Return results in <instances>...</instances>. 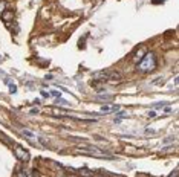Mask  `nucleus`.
<instances>
[{"mask_svg": "<svg viewBox=\"0 0 179 177\" xmlns=\"http://www.w3.org/2000/svg\"><path fill=\"white\" fill-rule=\"evenodd\" d=\"M156 67V58H155V53L153 52H147L142 60L139 61V69L142 72H152L153 69Z\"/></svg>", "mask_w": 179, "mask_h": 177, "instance_id": "f257e3e1", "label": "nucleus"}, {"mask_svg": "<svg viewBox=\"0 0 179 177\" xmlns=\"http://www.w3.org/2000/svg\"><path fill=\"white\" fill-rule=\"evenodd\" d=\"M78 151L83 153V154H89V156H95V157H101V159H110L109 153H106V151H103V150H100V148H96V147H90V145L80 147Z\"/></svg>", "mask_w": 179, "mask_h": 177, "instance_id": "f03ea898", "label": "nucleus"}, {"mask_svg": "<svg viewBox=\"0 0 179 177\" xmlns=\"http://www.w3.org/2000/svg\"><path fill=\"white\" fill-rule=\"evenodd\" d=\"M15 156H17V159H20L22 162H28L29 160V153H28V150H25L23 147H15Z\"/></svg>", "mask_w": 179, "mask_h": 177, "instance_id": "7ed1b4c3", "label": "nucleus"}, {"mask_svg": "<svg viewBox=\"0 0 179 177\" xmlns=\"http://www.w3.org/2000/svg\"><path fill=\"white\" fill-rule=\"evenodd\" d=\"M101 112L103 113H115V112H120V105H110V104H107V105L101 107Z\"/></svg>", "mask_w": 179, "mask_h": 177, "instance_id": "20e7f679", "label": "nucleus"}, {"mask_svg": "<svg viewBox=\"0 0 179 177\" xmlns=\"http://www.w3.org/2000/svg\"><path fill=\"white\" fill-rule=\"evenodd\" d=\"M78 173H80L81 176H84V177H92L93 176V173H92V171H87V170H78Z\"/></svg>", "mask_w": 179, "mask_h": 177, "instance_id": "39448f33", "label": "nucleus"}, {"mask_svg": "<svg viewBox=\"0 0 179 177\" xmlns=\"http://www.w3.org/2000/svg\"><path fill=\"white\" fill-rule=\"evenodd\" d=\"M55 102H57V104H60V105H66V107H67V105H71V102H67L66 99H58V98H57V101H55Z\"/></svg>", "mask_w": 179, "mask_h": 177, "instance_id": "423d86ee", "label": "nucleus"}, {"mask_svg": "<svg viewBox=\"0 0 179 177\" xmlns=\"http://www.w3.org/2000/svg\"><path fill=\"white\" fill-rule=\"evenodd\" d=\"M22 134H25V136H28L29 139H32V137H35V136H34V133H32V132H29V130H22Z\"/></svg>", "mask_w": 179, "mask_h": 177, "instance_id": "0eeeda50", "label": "nucleus"}, {"mask_svg": "<svg viewBox=\"0 0 179 177\" xmlns=\"http://www.w3.org/2000/svg\"><path fill=\"white\" fill-rule=\"evenodd\" d=\"M164 105H165V102H158V104H153V108L158 110V108H162Z\"/></svg>", "mask_w": 179, "mask_h": 177, "instance_id": "6e6552de", "label": "nucleus"}, {"mask_svg": "<svg viewBox=\"0 0 179 177\" xmlns=\"http://www.w3.org/2000/svg\"><path fill=\"white\" fill-rule=\"evenodd\" d=\"M5 8H6V3H5V2H0V14H3Z\"/></svg>", "mask_w": 179, "mask_h": 177, "instance_id": "1a4fd4ad", "label": "nucleus"}, {"mask_svg": "<svg viewBox=\"0 0 179 177\" xmlns=\"http://www.w3.org/2000/svg\"><path fill=\"white\" fill-rule=\"evenodd\" d=\"M11 93H15V92H17V87H15V86H14V84H12V83H11Z\"/></svg>", "mask_w": 179, "mask_h": 177, "instance_id": "9d476101", "label": "nucleus"}, {"mask_svg": "<svg viewBox=\"0 0 179 177\" xmlns=\"http://www.w3.org/2000/svg\"><path fill=\"white\" fill-rule=\"evenodd\" d=\"M51 95H52V96H57V98H60V92H57V90H54Z\"/></svg>", "mask_w": 179, "mask_h": 177, "instance_id": "9b49d317", "label": "nucleus"}, {"mask_svg": "<svg viewBox=\"0 0 179 177\" xmlns=\"http://www.w3.org/2000/svg\"><path fill=\"white\" fill-rule=\"evenodd\" d=\"M148 116H150V118H155V116H156V112H155V110L148 112Z\"/></svg>", "mask_w": 179, "mask_h": 177, "instance_id": "f8f14e48", "label": "nucleus"}, {"mask_svg": "<svg viewBox=\"0 0 179 177\" xmlns=\"http://www.w3.org/2000/svg\"><path fill=\"white\" fill-rule=\"evenodd\" d=\"M29 113H31V115H37V113H39V108H32Z\"/></svg>", "mask_w": 179, "mask_h": 177, "instance_id": "ddd939ff", "label": "nucleus"}, {"mask_svg": "<svg viewBox=\"0 0 179 177\" xmlns=\"http://www.w3.org/2000/svg\"><path fill=\"white\" fill-rule=\"evenodd\" d=\"M153 3H156V5H161V3H164L165 0H152Z\"/></svg>", "mask_w": 179, "mask_h": 177, "instance_id": "4468645a", "label": "nucleus"}, {"mask_svg": "<svg viewBox=\"0 0 179 177\" xmlns=\"http://www.w3.org/2000/svg\"><path fill=\"white\" fill-rule=\"evenodd\" d=\"M144 52H145V50H144ZM144 52H142V50H138V53H136V57H135V58H138V57H141V55H144Z\"/></svg>", "mask_w": 179, "mask_h": 177, "instance_id": "2eb2a0df", "label": "nucleus"}, {"mask_svg": "<svg viewBox=\"0 0 179 177\" xmlns=\"http://www.w3.org/2000/svg\"><path fill=\"white\" fill-rule=\"evenodd\" d=\"M18 177H26V173H25V171H20V173H18Z\"/></svg>", "mask_w": 179, "mask_h": 177, "instance_id": "dca6fc26", "label": "nucleus"}, {"mask_svg": "<svg viewBox=\"0 0 179 177\" xmlns=\"http://www.w3.org/2000/svg\"><path fill=\"white\" fill-rule=\"evenodd\" d=\"M42 96H46V98H47V96H49V93L45 92V90H42Z\"/></svg>", "mask_w": 179, "mask_h": 177, "instance_id": "f3484780", "label": "nucleus"}, {"mask_svg": "<svg viewBox=\"0 0 179 177\" xmlns=\"http://www.w3.org/2000/svg\"><path fill=\"white\" fill-rule=\"evenodd\" d=\"M172 177H178V171H176V170H175V171L172 173Z\"/></svg>", "mask_w": 179, "mask_h": 177, "instance_id": "a211bd4d", "label": "nucleus"}]
</instances>
